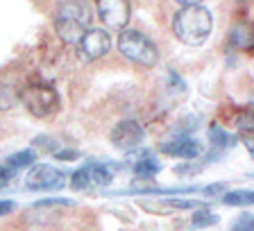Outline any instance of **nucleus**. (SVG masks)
Returning a JSON list of instances; mask_svg holds the SVG:
<instances>
[{"instance_id": "nucleus-1", "label": "nucleus", "mask_w": 254, "mask_h": 231, "mask_svg": "<svg viewBox=\"0 0 254 231\" xmlns=\"http://www.w3.org/2000/svg\"><path fill=\"white\" fill-rule=\"evenodd\" d=\"M213 27L211 11L202 5L182 7L173 18V32L184 46H202Z\"/></svg>"}, {"instance_id": "nucleus-2", "label": "nucleus", "mask_w": 254, "mask_h": 231, "mask_svg": "<svg viewBox=\"0 0 254 231\" xmlns=\"http://www.w3.org/2000/svg\"><path fill=\"white\" fill-rule=\"evenodd\" d=\"M93 14L84 0H64L55 14V30L64 43H79L91 27Z\"/></svg>"}, {"instance_id": "nucleus-3", "label": "nucleus", "mask_w": 254, "mask_h": 231, "mask_svg": "<svg viewBox=\"0 0 254 231\" xmlns=\"http://www.w3.org/2000/svg\"><path fill=\"white\" fill-rule=\"evenodd\" d=\"M118 50L125 59L138 63V66H154L159 61V50L143 32L138 30H121L118 34Z\"/></svg>"}, {"instance_id": "nucleus-4", "label": "nucleus", "mask_w": 254, "mask_h": 231, "mask_svg": "<svg viewBox=\"0 0 254 231\" xmlns=\"http://www.w3.org/2000/svg\"><path fill=\"white\" fill-rule=\"evenodd\" d=\"M25 109L37 118H48L59 109V93L53 84L46 82H30L25 89L18 93Z\"/></svg>"}, {"instance_id": "nucleus-5", "label": "nucleus", "mask_w": 254, "mask_h": 231, "mask_svg": "<svg viewBox=\"0 0 254 231\" xmlns=\"http://www.w3.org/2000/svg\"><path fill=\"white\" fill-rule=\"evenodd\" d=\"M95 11L107 27L125 30L132 16V5L129 0H95Z\"/></svg>"}, {"instance_id": "nucleus-6", "label": "nucleus", "mask_w": 254, "mask_h": 231, "mask_svg": "<svg viewBox=\"0 0 254 231\" xmlns=\"http://www.w3.org/2000/svg\"><path fill=\"white\" fill-rule=\"evenodd\" d=\"M143 141H145V129L136 120H121L111 129V145L123 152L136 150Z\"/></svg>"}, {"instance_id": "nucleus-7", "label": "nucleus", "mask_w": 254, "mask_h": 231, "mask_svg": "<svg viewBox=\"0 0 254 231\" xmlns=\"http://www.w3.org/2000/svg\"><path fill=\"white\" fill-rule=\"evenodd\" d=\"M111 50V37L105 30H98V27H89L84 32V37L79 39V53L82 57L93 61V59L105 57Z\"/></svg>"}, {"instance_id": "nucleus-8", "label": "nucleus", "mask_w": 254, "mask_h": 231, "mask_svg": "<svg viewBox=\"0 0 254 231\" xmlns=\"http://www.w3.org/2000/svg\"><path fill=\"white\" fill-rule=\"evenodd\" d=\"M27 188L32 190H50V188H59L64 184V173L53 166H46V163H39L30 170L25 179Z\"/></svg>"}, {"instance_id": "nucleus-9", "label": "nucleus", "mask_w": 254, "mask_h": 231, "mask_svg": "<svg viewBox=\"0 0 254 231\" xmlns=\"http://www.w3.org/2000/svg\"><path fill=\"white\" fill-rule=\"evenodd\" d=\"M161 152L177 159H197L202 154V143L190 136H180L161 145Z\"/></svg>"}, {"instance_id": "nucleus-10", "label": "nucleus", "mask_w": 254, "mask_h": 231, "mask_svg": "<svg viewBox=\"0 0 254 231\" xmlns=\"http://www.w3.org/2000/svg\"><path fill=\"white\" fill-rule=\"evenodd\" d=\"M118 170L116 163H89V173H91V184L93 186H107L111 184L114 173Z\"/></svg>"}, {"instance_id": "nucleus-11", "label": "nucleus", "mask_w": 254, "mask_h": 231, "mask_svg": "<svg viewBox=\"0 0 254 231\" xmlns=\"http://www.w3.org/2000/svg\"><path fill=\"white\" fill-rule=\"evenodd\" d=\"M159 170H161V163H159L154 157H143L132 166V173L136 174V177H143V179L154 177Z\"/></svg>"}, {"instance_id": "nucleus-12", "label": "nucleus", "mask_w": 254, "mask_h": 231, "mask_svg": "<svg viewBox=\"0 0 254 231\" xmlns=\"http://www.w3.org/2000/svg\"><path fill=\"white\" fill-rule=\"evenodd\" d=\"M209 141L216 147H220V150H227V147H234L236 138H234L227 129H222L220 125H213V127H209Z\"/></svg>"}, {"instance_id": "nucleus-13", "label": "nucleus", "mask_w": 254, "mask_h": 231, "mask_svg": "<svg viewBox=\"0 0 254 231\" xmlns=\"http://www.w3.org/2000/svg\"><path fill=\"white\" fill-rule=\"evenodd\" d=\"M34 161H37L34 150H21V152L11 154V157L7 159V166H9L11 170H21V168H30Z\"/></svg>"}, {"instance_id": "nucleus-14", "label": "nucleus", "mask_w": 254, "mask_h": 231, "mask_svg": "<svg viewBox=\"0 0 254 231\" xmlns=\"http://www.w3.org/2000/svg\"><path fill=\"white\" fill-rule=\"evenodd\" d=\"M222 202L227 206H250L254 202L252 190H232V193L222 195Z\"/></svg>"}, {"instance_id": "nucleus-15", "label": "nucleus", "mask_w": 254, "mask_h": 231, "mask_svg": "<svg viewBox=\"0 0 254 231\" xmlns=\"http://www.w3.org/2000/svg\"><path fill=\"white\" fill-rule=\"evenodd\" d=\"M70 186H73L75 190H84L91 186V173H89V163L86 166H82V168L77 170V173L73 174V179H70Z\"/></svg>"}, {"instance_id": "nucleus-16", "label": "nucleus", "mask_w": 254, "mask_h": 231, "mask_svg": "<svg viewBox=\"0 0 254 231\" xmlns=\"http://www.w3.org/2000/svg\"><path fill=\"white\" fill-rule=\"evenodd\" d=\"M193 227H209V225H216L218 222V216L216 213H211V211H206V209H202V211H195V216H193Z\"/></svg>"}, {"instance_id": "nucleus-17", "label": "nucleus", "mask_w": 254, "mask_h": 231, "mask_svg": "<svg viewBox=\"0 0 254 231\" xmlns=\"http://www.w3.org/2000/svg\"><path fill=\"white\" fill-rule=\"evenodd\" d=\"M34 145L41 147V150H46V152H50V154H55L57 150H62V145H59L55 138H50V136H37L34 138Z\"/></svg>"}, {"instance_id": "nucleus-18", "label": "nucleus", "mask_w": 254, "mask_h": 231, "mask_svg": "<svg viewBox=\"0 0 254 231\" xmlns=\"http://www.w3.org/2000/svg\"><path fill=\"white\" fill-rule=\"evenodd\" d=\"M232 231H254V218L250 216V213H245V216L234 225Z\"/></svg>"}, {"instance_id": "nucleus-19", "label": "nucleus", "mask_w": 254, "mask_h": 231, "mask_svg": "<svg viewBox=\"0 0 254 231\" xmlns=\"http://www.w3.org/2000/svg\"><path fill=\"white\" fill-rule=\"evenodd\" d=\"M14 105V98H9V89L0 86V109H9Z\"/></svg>"}, {"instance_id": "nucleus-20", "label": "nucleus", "mask_w": 254, "mask_h": 231, "mask_svg": "<svg viewBox=\"0 0 254 231\" xmlns=\"http://www.w3.org/2000/svg\"><path fill=\"white\" fill-rule=\"evenodd\" d=\"M14 209H16V204L11 200H0V218H2V216H9Z\"/></svg>"}, {"instance_id": "nucleus-21", "label": "nucleus", "mask_w": 254, "mask_h": 231, "mask_svg": "<svg viewBox=\"0 0 254 231\" xmlns=\"http://www.w3.org/2000/svg\"><path fill=\"white\" fill-rule=\"evenodd\" d=\"M53 157L55 159H77V152L75 150H57Z\"/></svg>"}, {"instance_id": "nucleus-22", "label": "nucleus", "mask_w": 254, "mask_h": 231, "mask_svg": "<svg viewBox=\"0 0 254 231\" xmlns=\"http://www.w3.org/2000/svg\"><path fill=\"white\" fill-rule=\"evenodd\" d=\"M168 77H170V82H173V84H175V89H177V91H184V82H182V79H180V75L175 73V70H170V73H168Z\"/></svg>"}, {"instance_id": "nucleus-23", "label": "nucleus", "mask_w": 254, "mask_h": 231, "mask_svg": "<svg viewBox=\"0 0 254 231\" xmlns=\"http://www.w3.org/2000/svg\"><path fill=\"white\" fill-rule=\"evenodd\" d=\"M9 179H11V173L7 168H2V166H0V188L9 184Z\"/></svg>"}, {"instance_id": "nucleus-24", "label": "nucleus", "mask_w": 254, "mask_h": 231, "mask_svg": "<svg viewBox=\"0 0 254 231\" xmlns=\"http://www.w3.org/2000/svg\"><path fill=\"white\" fill-rule=\"evenodd\" d=\"M177 2H180V5H202V0H177Z\"/></svg>"}]
</instances>
